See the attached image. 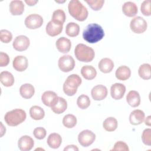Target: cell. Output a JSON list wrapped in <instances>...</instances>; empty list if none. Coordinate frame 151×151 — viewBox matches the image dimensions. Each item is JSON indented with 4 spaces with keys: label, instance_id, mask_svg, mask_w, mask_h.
Returning a JSON list of instances; mask_svg holds the SVG:
<instances>
[{
    "label": "cell",
    "instance_id": "2e32d148",
    "mask_svg": "<svg viewBox=\"0 0 151 151\" xmlns=\"http://www.w3.org/2000/svg\"><path fill=\"white\" fill-rule=\"evenodd\" d=\"M145 117V114L143 111L139 109H136L130 113L129 116V122L132 125H139L142 123L144 121Z\"/></svg>",
    "mask_w": 151,
    "mask_h": 151
},
{
    "label": "cell",
    "instance_id": "ffe728a7",
    "mask_svg": "<svg viewBox=\"0 0 151 151\" xmlns=\"http://www.w3.org/2000/svg\"><path fill=\"white\" fill-rule=\"evenodd\" d=\"M9 11L13 15H21L24 11V4L22 1L14 0L9 4Z\"/></svg>",
    "mask_w": 151,
    "mask_h": 151
},
{
    "label": "cell",
    "instance_id": "44dd1931",
    "mask_svg": "<svg viewBox=\"0 0 151 151\" xmlns=\"http://www.w3.org/2000/svg\"><path fill=\"white\" fill-rule=\"evenodd\" d=\"M67 108V101L61 97H58L55 103L51 107L52 111L55 114H61Z\"/></svg>",
    "mask_w": 151,
    "mask_h": 151
},
{
    "label": "cell",
    "instance_id": "9c48e42d",
    "mask_svg": "<svg viewBox=\"0 0 151 151\" xmlns=\"http://www.w3.org/2000/svg\"><path fill=\"white\" fill-rule=\"evenodd\" d=\"M96 139V134L91 130H84L78 136V141L83 147H88L91 145Z\"/></svg>",
    "mask_w": 151,
    "mask_h": 151
},
{
    "label": "cell",
    "instance_id": "6da1fadb",
    "mask_svg": "<svg viewBox=\"0 0 151 151\" xmlns=\"http://www.w3.org/2000/svg\"><path fill=\"white\" fill-rule=\"evenodd\" d=\"M104 32L103 28L96 23L87 25L83 31V38L87 42L93 44L103 39Z\"/></svg>",
    "mask_w": 151,
    "mask_h": 151
},
{
    "label": "cell",
    "instance_id": "f546056e",
    "mask_svg": "<svg viewBox=\"0 0 151 151\" xmlns=\"http://www.w3.org/2000/svg\"><path fill=\"white\" fill-rule=\"evenodd\" d=\"M138 74L143 80H149L151 78V67L148 63L142 64L138 70Z\"/></svg>",
    "mask_w": 151,
    "mask_h": 151
},
{
    "label": "cell",
    "instance_id": "7bdbcfd3",
    "mask_svg": "<svg viewBox=\"0 0 151 151\" xmlns=\"http://www.w3.org/2000/svg\"><path fill=\"white\" fill-rule=\"evenodd\" d=\"M64 151L66 150H73V151H78V148L77 147V146L74 145H68L64 149Z\"/></svg>",
    "mask_w": 151,
    "mask_h": 151
},
{
    "label": "cell",
    "instance_id": "e575fe53",
    "mask_svg": "<svg viewBox=\"0 0 151 151\" xmlns=\"http://www.w3.org/2000/svg\"><path fill=\"white\" fill-rule=\"evenodd\" d=\"M66 19V16L64 11L63 9H58L54 11L52 16V21L61 24H64Z\"/></svg>",
    "mask_w": 151,
    "mask_h": 151
},
{
    "label": "cell",
    "instance_id": "d590c367",
    "mask_svg": "<svg viewBox=\"0 0 151 151\" xmlns=\"http://www.w3.org/2000/svg\"><path fill=\"white\" fill-rule=\"evenodd\" d=\"M85 1L94 11L100 10L104 3V1L103 0H86Z\"/></svg>",
    "mask_w": 151,
    "mask_h": 151
},
{
    "label": "cell",
    "instance_id": "5bb4252c",
    "mask_svg": "<svg viewBox=\"0 0 151 151\" xmlns=\"http://www.w3.org/2000/svg\"><path fill=\"white\" fill-rule=\"evenodd\" d=\"M34 145L33 139L28 135L21 136L18 142V146L21 151H29L32 149Z\"/></svg>",
    "mask_w": 151,
    "mask_h": 151
},
{
    "label": "cell",
    "instance_id": "60d3db41",
    "mask_svg": "<svg viewBox=\"0 0 151 151\" xmlns=\"http://www.w3.org/2000/svg\"><path fill=\"white\" fill-rule=\"evenodd\" d=\"M113 151H129V149L128 145L123 141H118L114 145Z\"/></svg>",
    "mask_w": 151,
    "mask_h": 151
},
{
    "label": "cell",
    "instance_id": "f35d334b",
    "mask_svg": "<svg viewBox=\"0 0 151 151\" xmlns=\"http://www.w3.org/2000/svg\"><path fill=\"white\" fill-rule=\"evenodd\" d=\"M142 140L145 145L147 146L151 145V129L150 128L143 130L142 134Z\"/></svg>",
    "mask_w": 151,
    "mask_h": 151
},
{
    "label": "cell",
    "instance_id": "f6af8a7d",
    "mask_svg": "<svg viewBox=\"0 0 151 151\" xmlns=\"http://www.w3.org/2000/svg\"><path fill=\"white\" fill-rule=\"evenodd\" d=\"M144 120H145V124L146 126H151V116H148L147 117H146L145 119H144Z\"/></svg>",
    "mask_w": 151,
    "mask_h": 151
},
{
    "label": "cell",
    "instance_id": "cb8c5ba5",
    "mask_svg": "<svg viewBox=\"0 0 151 151\" xmlns=\"http://www.w3.org/2000/svg\"><path fill=\"white\" fill-rule=\"evenodd\" d=\"M116 77L122 81H125L130 78L131 76V70L126 65H121L118 67L115 73Z\"/></svg>",
    "mask_w": 151,
    "mask_h": 151
},
{
    "label": "cell",
    "instance_id": "d6986e66",
    "mask_svg": "<svg viewBox=\"0 0 151 151\" xmlns=\"http://www.w3.org/2000/svg\"><path fill=\"white\" fill-rule=\"evenodd\" d=\"M122 11L126 16L132 17L137 14L138 8L136 4L131 1H127L123 4L122 6Z\"/></svg>",
    "mask_w": 151,
    "mask_h": 151
},
{
    "label": "cell",
    "instance_id": "7a4b0ae2",
    "mask_svg": "<svg viewBox=\"0 0 151 151\" xmlns=\"http://www.w3.org/2000/svg\"><path fill=\"white\" fill-rule=\"evenodd\" d=\"M69 14L79 21H84L88 17V10L78 0H71L68 5Z\"/></svg>",
    "mask_w": 151,
    "mask_h": 151
},
{
    "label": "cell",
    "instance_id": "1f68e13d",
    "mask_svg": "<svg viewBox=\"0 0 151 151\" xmlns=\"http://www.w3.org/2000/svg\"><path fill=\"white\" fill-rule=\"evenodd\" d=\"M80 32L79 25L73 22H69L65 27L66 34L71 37H74L78 35Z\"/></svg>",
    "mask_w": 151,
    "mask_h": 151
},
{
    "label": "cell",
    "instance_id": "5b68a950",
    "mask_svg": "<svg viewBox=\"0 0 151 151\" xmlns=\"http://www.w3.org/2000/svg\"><path fill=\"white\" fill-rule=\"evenodd\" d=\"M81 83L82 80L78 74H73L70 75L67 77L63 86L64 93L68 96H74Z\"/></svg>",
    "mask_w": 151,
    "mask_h": 151
},
{
    "label": "cell",
    "instance_id": "4dcf8cb0",
    "mask_svg": "<svg viewBox=\"0 0 151 151\" xmlns=\"http://www.w3.org/2000/svg\"><path fill=\"white\" fill-rule=\"evenodd\" d=\"M117 120L113 117H109L106 118L103 123V128L107 132L114 131L117 129Z\"/></svg>",
    "mask_w": 151,
    "mask_h": 151
},
{
    "label": "cell",
    "instance_id": "9a60e30c",
    "mask_svg": "<svg viewBox=\"0 0 151 151\" xmlns=\"http://www.w3.org/2000/svg\"><path fill=\"white\" fill-rule=\"evenodd\" d=\"M14 68L19 72L25 71L28 66V61L26 57L24 55L16 56L12 61Z\"/></svg>",
    "mask_w": 151,
    "mask_h": 151
},
{
    "label": "cell",
    "instance_id": "8d00e7d4",
    "mask_svg": "<svg viewBox=\"0 0 151 151\" xmlns=\"http://www.w3.org/2000/svg\"><path fill=\"white\" fill-rule=\"evenodd\" d=\"M140 11L145 16H150L151 15V1L145 0L141 4Z\"/></svg>",
    "mask_w": 151,
    "mask_h": 151
},
{
    "label": "cell",
    "instance_id": "ac0fdd59",
    "mask_svg": "<svg viewBox=\"0 0 151 151\" xmlns=\"http://www.w3.org/2000/svg\"><path fill=\"white\" fill-rule=\"evenodd\" d=\"M58 97V96L54 91L48 90L42 94L41 100L45 106L51 107L57 101Z\"/></svg>",
    "mask_w": 151,
    "mask_h": 151
},
{
    "label": "cell",
    "instance_id": "8992f818",
    "mask_svg": "<svg viewBox=\"0 0 151 151\" xmlns=\"http://www.w3.org/2000/svg\"><path fill=\"white\" fill-rule=\"evenodd\" d=\"M130 27L133 32L136 34H142L146 31L147 24L143 18L136 17L131 20Z\"/></svg>",
    "mask_w": 151,
    "mask_h": 151
},
{
    "label": "cell",
    "instance_id": "83f0119b",
    "mask_svg": "<svg viewBox=\"0 0 151 151\" xmlns=\"http://www.w3.org/2000/svg\"><path fill=\"white\" fill-rule=\"evenodd\" d=\"M0 81L5 87H11L14 83V77L12 73L8 71H4L0 73Z\"/></svg>",
    "mask_w": 151,
    "mask_h": 151
},
{
    "label": "cell",
    "instance_id": "ab89813d",
    "mask_svg": "<svg viewBox=\"0 0 151 151\" xmlns=\"http://www.w3.org/2000/svg\"><path fill=\"white\" fill-rule=\"evenodd\" d=\"M33 134L36 139L38 140H41L44 139L46 136L47 132L44 127H38L35 128L33 130Z\"/></svg>",
    "mask_w": 151,
    "mask_h": 151
},
{
    "label": "cell",
    "instance_id": "74e56055",
    "mask_svg": "<svg viewBox=\"0 0 151 151\" xmlns=\"http://www.w3.org/2000/svg\"><path fill=\"white\" fill-rule=\"evenodd\" d=\"M12 39V33L6 29H1L0 31V40L4 43H9Z\"/></svg>",
    "mask_w": 151,
    "mask_h": 151
},
{
    "label": "cell",
    "instance_id": "d4e9b609",
    "mask_svg": "<svg viewBox=\"0 0 151 151\" xmlns=\"http://www.w3.org/2000/svg\"><path fill=\"white\" fill-rule=\"evenodd\" d=\"M19 93L24 99H29L31 98L35 93L34 87L29 83L24 84L19 88Z\"/></svg>",
    "mask_w": 151,
    "mask_h": 151
},
{
    "label": "cell",
    "instance_id": "52a82bcc",
    "mask_svg": "<svg viewBox=\"0 0 151 151\" xmlns=\"http://www.w3.org/2000/svg\"><path fill=\"white\" fill-rule=\"evenodd\" d=\"M58 65L61 71L67 73L74 69L75 67V61L70 55H64L59 58Z\"/></svg>",
    "mask_w": 151,
    "mask_h": 151
},
{
    "label": "cell",
    "instance_id": "f1b7e54d",
    "mask_svg": "<svg viewBox=\"0 0 151 151\" xmlns=\"http://www.w3.org/2000/svg\"><path fill=\"white\" fill-rule=\"evenodd\" d=\"M31 117L35 120H42L45 116V111L42 108L38 106H33L29 109Z\"/></svg>",
    "mask_w": 151,
    "mask_h": 151
},
{
    "label": "cell",
    "instance_id": "4fadbf2b",
    "mask_svg": "<svg viewBox=\"0 0 151 151\" xmlns=\"http://www.w3.org/2000/svg\"><path fill=\"white\" fill-rule=\"evenodd\" d=\"M126 86L122 83H114L110 87V94L114 100H120L124 96L126 92Z\"/></svg>",
    "mask_w": 151,
    "mask_h": 151
},
{
    "label": "cell",
    "instance_id": "603a6c76",
    "mask_svg": "<svg viewBox=\"0 0 151 151\" xmlns=\"http://www.w3.org/2000/svg\"><path fill=\"white\" fill-rule=\"evenodd\" d=\"M113 61L109 58H103L99 63L98 67L101 72L103 73H109L112 71L114 68Z\"/></svg>",
    "mask_w": 151,
    "mask_h": 151
},
{
    "label": "cell",
    "instance_id": "7c38bea8",
    "mask_svg": "<svg viewBox=\"0 0 151 151\" xmlns=\"http://www.w3.org/2000/svg\"><path fill=\"white\" fill-rule=\"evenodd\" d=\"M63 24L54 22L52 20L49 21L45 28L47 34L51 37H55L59 35L63 31Z\"/></svg>",
    "mask_w": 151,
    "mask_h": 151
},
{
    "label": "cell",
    "instance_id": "484cf974",
    "mask_svg": "<svg viewBox=\"0 0 151 151\" xmlns=\"http://www.w3.org/2000/svg\"><path fill=\"white\" fill-rule=\"evenodd\" d=\"M47 142L51 148L58 149L62 143V138L58 133H52L48 136Z\"/></svg>",
    "mask_w": 151,
    "mask_h": 151
},
{
    "label": "cell",
    "instance_id": "7402d4cb",
    "mask_svg": "<svg viewBox=\"0 0 151 151\" xmlns=\"http://www.w3.org/2000/svg\"><path fill=\"white\" fill-rule=\"evenodd\" d=\"M127 103L132 107H136L140 104V96L139 93L135 90L130 91L126 96Z\"/></svg>",
    "mask_w": 151,
    "mask_h": 151
},
{
    "label": "cell",
    "instance_id": "30bf717a",
    "mask_svg": "<svg viewBox=\"0 0 151 151\" xmlns=\"http://www.w3.org/2000/svg\"><path fill=\"white\" fill-rule=\"evenodd\" d=\"M30 44L29 39L25 35L17 36L12 43L13 48L18 51H23L28 49Z\"/></svg>",
    "mask_w": 151,
    "mask_h": 151
},
{
    "label": "cell",
    "instance_id": "4316f807",
    "mask_svg": "<svg viewBox=\"0 0 151 151\" xmlns=\"http://www.w3.org/2000/svg\"><path fill=\"white\" fill-rule=\"evenodd\" d=\"M81 76L86 80H91L94 79L97 75L96 68L91 65H84L81 68Z\"/></svg>",
    "mask_w": 151,
    "mask_h": 151
},
{
    "label": "cell",
    "instance_id": "ba28073f",
    "mask_svg": "<svg viewBox=\"0 0 151 151\" xmlns=\"http://www.w3.org/2000/svg\"><path fill=\"white\" fill-rule=\"evenodd\" d=\"M43 21V18L41 15L37 14H32L26 17L24 24L28 28L35 29L41 27Z\"/></svg>",
    "mask_w": 151,
    "mask_h": 151
},
{
    "label": "cell",
    "instance_id": "7dc6e473",
    "mask_svg": "<svg viewBox=\"0 0 151 151\" xmlns=\"http://www.w3.org/2000/svg\"><path fill=\"white\" fill-rule=\"evenodd\" d=\"M56 2H58V3H64L65 2V1H55Z\"/></svg>",
    "mask_w": 151,
    "mask_h": 151
},
{
    "label": "cell",
    "instance_id": "277c9868",
    "mask_svg": "<svg viewBox=\"0 0 151 151\" xmlns=\"http://www.w3.org/2000/svg\"><path fill=\"white\" fill-rule=\"evenodd\" d=\"M74 55L76 58L80 61L88 63L94 59L95 52L92 48L80 43L76 46Z\"/></svg>",
    "mask_w": 151,
    "mask_h": 151
},
{
    "label": "cell",
    "instance_id": "bcb514c9",
    "mask_svg": "<svg viewBox=\"0 0 151 151\" xmlns=\"http://www.w3.org/2000/svg\"><path fill=\"white\" fill-rule=\"evenodd\" d=\"M6 132V128L4 126L2 122H1V137H2L3 135Z\"/></svg>",
    "mask_w": 151,
    "mask_h": 151
},
{
    "label": "cell",
    "instance_id": "836d02e7",
    "mask_svg": "<svg viewBox=\"0 0 151 151\" xmlns=\"http://www.w3.org/2000/svg\"><path fill=\"white\" fill-rule=\"evenodd\" d=\"M77 104L81 109H86L90 105V100L88 96L81 94L77 98Z\"/></svg>",
    "mask_w": 151,
    "mask_h": 151
},
{
    "label": "cell",
    "instance_id": "b9f144b4",
    "mask_svg": "<svg viewBox=\"0 0 151 151\" xmlns=\"http://www.w3.org/2000/svg\"><path fill=\"white\" fill-rule=\"evenodd\" d=\"M9 57L8 55L4 52H0V67H6L9 63Z\"/></svg>",
    "mask_w": 151,
    "mask_h": 151
},
{
    "label": "cell",
    "instance_id": "d6a6232c",
    "mask_svg": "<svg viewBox=\"0 0 151 151\" xmlns=\"http://www.w3.org/2000/svg\"><path fill=\"white\" fill-rule=\"evenodd\" d=\"M63 124L67 128H73L77 124V118L73 114H66L63 119Z\"/></svg>",
    "mask_w": 151,
    "mask_h": 151
},
{
    "label": "cell",
    "instance_id": "8fae6325",
    "mask_svg": "<svg viewBox=\"0 0 151 151\" xmlns=\"http://www.w3.org/2000/svg\"><path fill=\"white\" fill-rule=\"evenodd\" d=\"M108 91L106 86L99 84L94 86L91 90L92 98L96 101H100L104 99L107 96Z\"/></svg>",
    "mask_w": 151,
    "mask_h": 151
},
{
    "label": "cell",
    "instance_id": "3957f363",
    "mask_svg": "<svg viewBox=\"0 0 151 151\" xmlns=\"http://www.w3.org/2000/svg\"><path fill=\"white\" fill-rule=\"evenodd\" d=\"M26 117V112L24 110L15 109L6 113L4 120L9 126H17L24 122Z\"/></svg>",
    "mask_w": 151,
    "mask_h": 151
},
{
    "label": "cell",
    "instance_id": "e0dca14e",
    "mask_svg": "<svg viewBox=\"0 0 151 151\" xmlns=\"http://www.w3.org/2000/svg\"><path fill=\"white\" fill-rule=\"evenodd\" d=\"M55 46L58 50L61 53L68 52L71 47V41L64 37L59 38L55 42Z\"/></svg>",
    "mask_w": 151,
    "mask_h": 151
},
{
    "label": "cell",
    "instance_id": "ee69618b",
    "mask_svg": "<svg viewBox=\"0 0 151 151\" xmlns=\"http://www.w3.org/2000/svg\"><path fill=\"white\" fill-rule=\"evenodd\" d=\"M38 2V1H37V0H36V1H34V0H25V2L29 6L35 5Z\"/></svg>",
    "mask_w": 151,
    "mask_h": 151
}]
</instances>
